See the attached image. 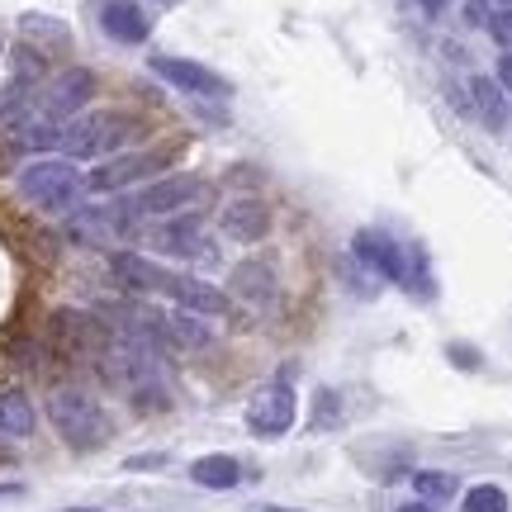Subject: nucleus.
Instances as JSON below:
<instances>
[{
	"label": "nucleus",
	"mask_w": 512,
	"mask_h": 512,
	"mask_svg": "<svg viewBox=\"0 0 512 512\" xmlns=\"http://www.w3.org/2000/svg\"><path fill=\"white\" fill-rule=\"evenodd\" d=\"M508 5H512V0H508Z\"/></svg>",
	"instance_id": "nucleus-34"
},
{
	"label": "nucleus",
	"mask_w": 512,
	"mask_h": 512,
	"mask_svg": "<svg viewBox=\"0 0 512 512\" xmlns=\"http://www.w3.org/2000/svg\"><path fill=\"white\" fill-rule=\"evenodd\" d=\"M15 190L24 200L43 209V214H67L76 200H81V190H86V176L76 171L67 157H48V162H34L19 171Z\"/></svg>",
	"instance_id": "nucleus-3"
},
{
	"label": "nucleus",
	"mask_w": 512,
	"mask_h": 512,
	"mask_svg": "<svg viewBox=\"0 0 512 512\" xmlns=\"http://www.w3.org/2000/svg\"><path fill=\"white\" fill-rule=\"evenodd\" d=\"M62 512H100V508H62Z\"/></svg>",
	"instance_id": "nucleus-33"
},
{
	"label": "nucleus",
	"mask_w": 512,
	"mask_h": 512,
	"mask_svg": "<svg viewBox=\"0 0 512 512\" xmlns=\"http://www.w3.org/2000/svg\"><path fill=\"white\" fill-rule=\"evenodd\" d=\"M138 138V119L114 110H91V114H76L72 124L57 128V147L67 157H105V152H119L124 143Z\"/></svg>",
	"instance_id": "nucleus-2"
},
{
	"label": "nucleus",
	"mask_w": 512,
	"mask_h": 512,
	"mask_svg": "<svg viewBox=\"0 0 512 512\" xmlns=\"http://www.w3.org/2000/svg\"><path fill=\"white\" fill-rule=\"evenodd\" d=\"M48 418H53L57 437L67 441L72 451H100V446L114 437L110 413H105L86 389H72V384H62V389L48 394Z\"/></svg>",
	"instance_id": "nucleus-1"
},
{
	"label": "nucleus",
	"mask_w": 512,
	"mask_h": 512,
	"mask_svg": "<svg viewBox=\"0 0 512 512\" xmlns=\"http://www.w3.org/2000/svg\"><path fill=\"white\" fill-rule=\"evenodd\" d=\"M110 275L128 294H166V280H171L166 266H157V261H147V256H138V252H114Z\"/></svg>",
	"instance_id": "nucleus-12"
},
{
	"label": "nucleus",
	"mask_w": 512,
	"mask_h": 512,
	"mask_svg": "<svg viewBox=\"0 0 512 512\" xmlns=\"http://www.w3.org/2000/svg\"><path fill=\"white\" fill-rule=\"evenodd\" d=\"M233 294H242V299H256V304H271L275 271L266 266V261H247V266H238V271H233Z\"/></svg>",
	"instance_id": "nucleus-18"
},
{
	"label": "nucleus",
	"mask_w": 512,
	"mask_h": 512,
	"mask_svg": "<svg viewBox=\"0 0 512 512\" xmlns=\"http://www.w3.org/2000/svg\"><path fill=\"white\" fill-rule=\"evenodd\" d=\"M38 413L24 389H0V437H34Z\"/></svg>",
	"instance_id": "nucleus-15"
},
{
	"label": "nucleus",
	"mask_w": 512,
	"mask_h": 512,
	"mask_svg": "<svg viewBox=\"0 0 512 512\" xmlns=\"http://www.w3.org/2000/svg\"><path fill=\"white\" fill-rule=\"evenodd\" d=\"M413 489H418V498L432 508V503H451L456 498V475H446V470H418L413 475Z\"/></svg>",
	"instance_id": "nucleus-20"
},
{
	"label": "nucleus",
	"mask_w": 512,
	"mask_h": 512,
	"mask_svg": "<svg viewBox=\"0 0 512 512\" xmlns=\"http://www.w3.org/2000/svg\"><path fill=\"white\" fill-rule=\"evenodd\" d=\"M19 29H24L29 38H43V43H53V48H67V43H72L67 24H62V19H53V15H24V19H19Z\"/></svg>",
	"instance_id": "nucleus-21"
},
{
	"label": "nucleus",
	"mask_w": 512,
	"mask_h": 512,
	"mask_svg": "<svg viewBox=\"0 0 512 512\" xmlns=\"http://www.w3.org/2000/svg\"><path fill=\"white\" fill-rule=\"evenodd\" d=\"M204 195V181L195 171H176V176H162V181H147L138 195L119 200V209L110 214L114 228H124L128 219H162V214H176L185 204H195Z\"/></svg>",
	"instance_id": "nucleus-4"
},
{
	"label": "nucleus",
	"mask_w": 512,
	"mask_h": 512,
	"mask_svg": "<svg viewBox=\"0 0 512 512\" xmlns=\"http://www.w3.org/2000/svg\"><path fill=\"white\" fill-rule=\"evenodd\" d=\"M176 162V147H147V152H119L110 162H100L86 176V190L91 195H119L128 185L138 181H152V176H162L166 166Z\"/></svg>",
	"instance_id": "nucleus-5"
},
{
	"label": "nucleus",
	"mask_w": 512,
	"mask_h": 512,
	"mask_svg": "<svg viewBox=\"0 0 512 512\" xmlns=\"http://www.w3.org/2000/svg\"><path fill=\"white\" fill-rule=\"evenodd\" d=\"M494 81L503 86V91H512V53L498 57V76H494Z\"/></svg>",
	"instance_id": "nucleus-27"
},
{
	"label": "nucleus",
	"mask_w": 512,
	"mask_h": 512,
	"mask_svg": "<svg viewBox=\"0 0 512 512\" xmlns=\"http://www.w3.org/2000/svg\"><path fill=\"white\" fill-rule=\"evenodd\" d=\"M15 494H24V484H0V498H15Z\"/></svg>",
	"instance_id": "nucleus-29"
},
{
	"label": "nucleus",
	"mask_w": 512,
	"mask_h": 512,
	"mask_svg": "<svg viewBox=\"0 0 512 512\" xmlns=\"http://www.w3.org/2000/svg\"><path fill=\"white\" fill-rule=\"evenodd\" d=\"M147 67L162 76L166 86H176V91H185V95H209V100H228V95H233V81H228V76H219L214 67H204V62H190V57L157 53Z\"/></svg>",
	"instance_id": "nucleus-8"
},
{
	"label": "nucleus",
	"mask_w": 512,
	"mask_h": 512,
	"mask_svg": "<svg viewBox=\"0 0 512 512\" xmlns=\"http://www.w3.org/2000/svg\"><path fill=\"white\" fill-rule=\"evenodd\" d=\"M124 470H166V456L162 451H152V456H133V460H124Z\"/></svg>",
	"instance_id": "nucleus-25"
},
{
	"label": "nucleus",
	"mask_w": 512,
	"mask_h": 512,
	"mask_svg": "<svg viewBox=\"0 0 512 512\" xmlns=\"http://www.w3.org/2000/svg\"><path fill=\"white\" fill-rule=\"evenodd\" d=\"M190 479H195L200 489L228 494V489H238L242 484V465L233 456H200L195 465H190Z\"/></svg>",
	"instance_id": "nucleus-16"
},
{
	"label": "nucleus",
	"mask_w": 512,
	"mask_h": 512,
	"mask_svg": "<svg viewBox=\"0 0 512 512\" xmlns=\"http://www.w3.org/2000/svg\"><path fill=\"white\" fill-rule=\"evenodd\" d=\"M484 29H489V34H494L498 43H503V48L512 53V10H498V15H489V24H484Z\"/></svg>",
	"instance_id": "nucleus-24"
},
{
	"label": "nucleus",
	"mask_w": 512,
	"mask_h": 512,
	"mask_svg": "<svg viewBox=\"0 0 512 512\" xmlns=\"http://www.w3.org/2000/svg\"><path fill=\"white\" fill-rule=\"evenodd\" d=\"M465 15H470V24H489V0H470Z\"/></svg>",
	"instance_id": "nucleus-28"
},
{
	"label": "nucleus",
	"mask_w": 512,
	"mask_h": 512,
	"mask_svg": "<svg viewBox=\"0 0 512 512\" xmlns=\"http://www.w3.org/2000/svg\"><path fill=\"white\" fill-rule=\"evenodd\" d=\"M337 394L332 389H318V413H313V427H337Z\"/></svg>",
	"instance_id": "nucleus-23"
},
{
	"label": "nucleus",
	"mask_w": 512,
	"mask_h": 512,
	"mask_svg": "<svg viewBox=\"0 0 512 512\" xmlns=\"http://www.w3.org/2000/svg\"><path fill=\"white\" fill-rule=\"evenodd\" d=\"M460 512H508V494L498 484H475L470 494L460 498Z\"/></svg>",
	"instance_id": "nucleus-22"
},
{
	"label": "nucleus",
	"mask_w": 512,
	"mask_h": 512,
	"mask_svg": "<svg viewBox=\"0 0 512 512\" xmlns=\"http://www.w3.org/2000/svg\"><path fill=\"white\" fill-rule=\"evenodd\" d=\"M166 299H176V309L181 313H195V318H223V313L233 309V299L223 290H214L209 280H195V275H176L166 280Z\"/></svg>",
	"instance_id": "nucleus-11"
},
{
	"label": "nucleus",
	"mask_w": 512,
	"mask_h": 512,
	"mask_svg": "<svg viewBox=\"0 0 512 512\" xmlns=\"http://www.w3.org/2000/svg\"><path fill=\"white\" fill-rule=\"evenodd\" d=\"M152 247L181 256V261H219V247L204 238V228H200V219H195V214H181V219L162 223V228L152 233Z\"/></svg>",
	"instance_id": "nucleus-10"
},
{
	"label": "nucleus",
	"mask_w": 512,
	"mask_h": 512,
	"mask_svg": "<svg viewBox=\"0 0 512 512\" xmlns=\"http://www.w3.org/2000/svg\"><path fill=\"white\" fill-rule=\"evenodd\" d=\"M422 5H427V10H432V15H437L441 5H446V0H422Z\"/></svg>",
	"instance_id": "nucleus-31"
},
{
	"label": "nucleus",
	"mask_w": 512,
	"mask_h": 512,
	"mask_svg": "<svg viewBox=\"0 0 512 512\" xmlns=\"http://www.w3.org/2000/svg\"><path fill=\"white\" fill-rule=\"evenodd\" d=\"M470 95H475V110L484 119V128H508V105H503V86H498L494 76H475L470 81Z\"/></svg>",
	"instance_id": "nucleus-17"
},
{
	"label": "nucleus",
	"mask_w": 512,
	"mask_h": 512,
	"mask_svg": "<svg viewBox=\"0 0 512 512\" xmlns=\"http://www.w3.org/2000/svg\"><path fill=\"white\" fill-rule=\"evenodd\" d=\"M166 328H171V347H185V351H204L214 342V332L204 328L195 313H171L166 318Z\"/></svg>",
	"instance_id": "nucleus-19"
},
{
	"label": "nucleus",
	"mask_w": 512,
	"mask_h": 512,
	"mask_svg": "<svg viewBox=\"0 0 512 512\" xmlns=\"http://www.w3.org/2000/svg\"><path fill=\"white\" fill-rule=\"evenodd\" d=\"M351 252H356V261H361L366 271L380 275V280H389V285H408V247L394 242L389 233H380V228H361L356 242H351Z\"/></svg>",
	"instance_id": "nucleus-9"
},
{
	"label": "nucleus",
	"mask_w": 512,
	"mask_h": 512,
	"mask_svg": "<svg viewBox=\"0 0 512 512\" xmlns=\"http://www.w3.org/2000/svg\"><path fill=\"white\" fill-rule=\"evenodd\" d=\"M399 512H432V508H427V503H403Z\"/></svg>",
	"instance_id": "nucleus-30"
},
{
	"label": "nucleus",
	"mask_w": 512,
	"mask_h": 512,
	"mask_svg": "<svg viewBox=\"0 0 512 512\" xmlns=\"http://www.w3.org/2000/svg\"><path fill=\"white\" fill-rule=\"evenodd\" d=\"M252 512H299V508H252Z\"/></svg>",
	"instance_id": "nucleus-32"
},
{
	"label": "nucleus",
	"mask_w": 512,
	"mask_h": 512,
	"mask_svg": "<svg viewBox=\"0 0 512 512\" xmlns=\"http://www.w3.org/2000/svg\"><path fill=\"white\" fill-rule=\"evenodd\" d=\"M100 29L114 38V43H147L152 34V19L138 10V0H100Z\"/></svg>",
	"instance_id": "nucleus-13"
},
{
	"label": "nucleus",
	"mask_w": 512,
	"mask_h": 512,
	"mask_svg": "<svg viewBox=\"0 0 512 512\" xmlns=\"http://www.w3.org/2000/svg\"><path fill=\"white\" fill-rule=\"evenodd\" d=\"M223 233L233 242H261L271 233V209L261 200H238L228 204V214H223Z\"/></svg>",
	"instance_id": "nucleus-14"
},
{
	"label": "nucleus",
	"mask_w": 512,
	"mask_h": 512,
	"mask_svg": "<svg viewBox=\"0 0 512 512\" xmlns=\"http://www.w3.org/2000/svg\"><path fill=\"white\" fill-rule=\"evenodd\" d=\"M446 356H451V361H456V366H465V370H479V351L460 347V342H456V347H451V351H446Z\"/></svg>",
	"instance_id": "nucleus-26"
},
{
	"label": "nucleus",
	"mask_w": 512,
	"mask_h": 512,
	"mask_svg": "<svg viewBox=\"0 0 512 512\" xmlns=\"http://www.w3.org/2000/svg\"><path fill=\"white\" fill-rule=\"evenodd\" d=\"M91 95H95V76L86 72V67H67V72H57L34 100L38 124H53V128L72 124L76 114L91 105Z\"/></svg>",
	"instance_id": "nucleus-6"
},
{
	"label": "nucleus",
	"mask_w": 512,
	"mask_h": 512,
	"mask_svg": "<svg viewBox=\"0 0 512 512\" xmlns=\"http://www.w3.org/2000/svg\"><path fill=\"white\" fill-rule=\"evenodd\" d=\"M290 427H294V384L290 375H275L271 384L256 389L252 408H247V432L261 441H275L285 437Z\"/></svg>",
	"instance_id": "nucleus-7"
}]
</instances>
